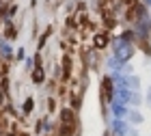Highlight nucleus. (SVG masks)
<instances>
[{"mask_svg": "<svg viewBox=\"0 0 151 136\" xmlns=\"http://www.w3.org/2000/svg\"><path fill=\"white\" fill-rule=\"evenodd\" d=\"M116 56H119V58H129V56H132V47H129V45H121L119 52H116Z\"/></svg>", "mask_w": 151, "mask_h": 136, "instance_id": "1", "label": "nucleus"}]
</instances>
